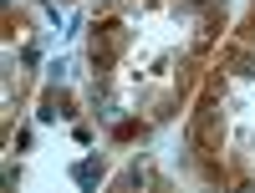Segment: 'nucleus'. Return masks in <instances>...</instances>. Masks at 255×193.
Masks as SVG:
<instances>
[{"label": "nucleus", "instance_id": "nucleus-1", "mask_svg": "<svg viewBox=\"0 0 255 193\" xmlns=\"http://www.w3.org/2000/svg\"><path fill=\"white\" fill-rule=\"evenodd\" d=\"M194 137H199V142L215 137V107H209V102L199 107V117H194Z\"/></svg>", "mask_w": 255, "mask_h": 193}, {"label": "nucleus", "instance_id": "nucleus-2", "mask_svg": "<svg viewBox=\"0 0 255 193\" xmlns=\"http://www.w3.org/2000/svg\"><path fill=\"white\" fill-rule=\"evenodd\" d=\"M230 66H235V71H250V66H255V56H250V51H235V56H230Z\"/></svg>", "mask_w": 255, "mask_h": 193}]
</instances>
